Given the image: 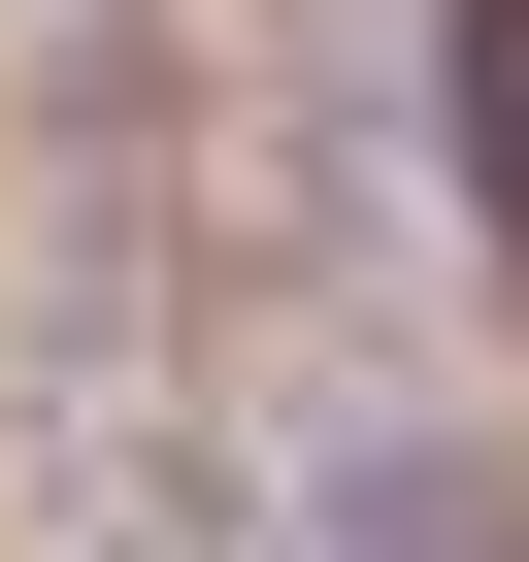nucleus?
I'll list each match as a JSON object with an SVG mask.
<instances>
[{"mask_svg": "<svg viewBox=\"0 0 529 562\" xmlns=\"http://www.w3.org/2000/svg\"><path fill=\"white\" fill-rule=\"evenodd\" d=\"M463 199L529 232V0H463Z\"/></svg>", "mask_w": 529, "mask_h": 562, "instance_id": "obj_1", "label": "nucleus"}]
</instances>
